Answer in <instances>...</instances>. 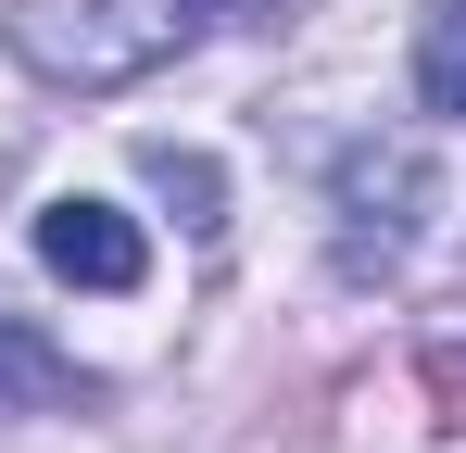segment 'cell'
Wrapping results in <instances>:
<instances>
[{"mask_svg": "<svg viewBox=\"0 0 466 453\" xmlns=\"http://www.w3.org/2000/svg\"><path fill=\"white\" fill-rule=\"evenodd\" d=\"M202 13H265V0H202Z\"/></svg>", "mask_w": 466, "mask_h": 453, "instance_id": "obj_8", "label": "cell"}, {"mask_svg": "<svg viewBox=\"0 0 466 453\" xmlns=\"http://www.w3.org/2000/svg\"><path fill=\"white\" fill-rule=\"evenodd\" d=\"M152 189L189 202V226H215V164H202V151H152Z\"/></svg>", "mask_w": 466, "mask_h": 453, "instance_id": "obj_5", "label": "cell"}, {"mask_svg": "<svg viewBox=\"0 0 466 453\" xmlns=\"http://www.w3.org/2000/svg\"><path fill=\"white\" fill-rule=\"evenodd\" d=\"M0 390H64V366H51L25 327H0Z\"/></svg>", "mask_w": 466, "mask_h": 453, "instance_id": "obj_6", "label": "cell"}, {"mask_svg": "<svg viewBox=\"0 0 466 453\" xmlns=\"http://www.w3.org/2000/svg\"><path fill=\"white\" fill-rule=\"evenodd\" d=\"M38 265H51L64 290H139V277H152V239L114 215V202H76V189H64V202L38 215Z\"/></svg>", "mask_w": 466, "mask_h": 453, "instance_id": "obj_2", "label": "cell"}, {"mask_svg": "<svg viewBox=\"0 0 466 453\" xmlns=\"http://www.w3.org/2000/svg\"><path fill=\"white\" fill-rule=\"evenodd\" d=\"M416 202H429V164H416V139H366L353 164H340V226H353V265L366 252H403L416 239Z\"/></svg>", "mask_w": 466, "mask_h": 453, "instance_id": "obj_3", "label": "cell"}, {"mask_svg": "<svg viewBox=\"0 0 466 453\" xmlns=\"http://www.w3.org/2000/svg\"><path fill=\"white\" fill-rule=\"evenodd\" d=\"M189 25V0H13V51L51 88H127Z\"/></svg>", "mask_w": 466, "mask_h": 453, "instance_id": "obj_1", "label": "cell"}, {"mask_svg": "<svg viewBox=\"0 0 466 453\" xmlns=\"http://www.w3.org/2000/svg\"><path fill=\"white\" fill-rule=\"evenodd\" d=\"M429 390H441V416H466V327L429 340Z\"/></svg>", "mask_w": 466, "mask_h": 453, "instance_id": "obj_7", "label": "cell"}, {"mask_svg": "<svg viewBox=\"0 0 466 453\" xmlns=\"http://www.w3.org/2000/svg\"><path fill=\"white\" fill-rule=\"evenodd\" d=\"M416 101L429 114H466V0H441L416 25Z\"/></svg>", "mask_w": 466, "mask_h": 453, "instance_id": "obj_4", "label": "cell"}]
</instances>
